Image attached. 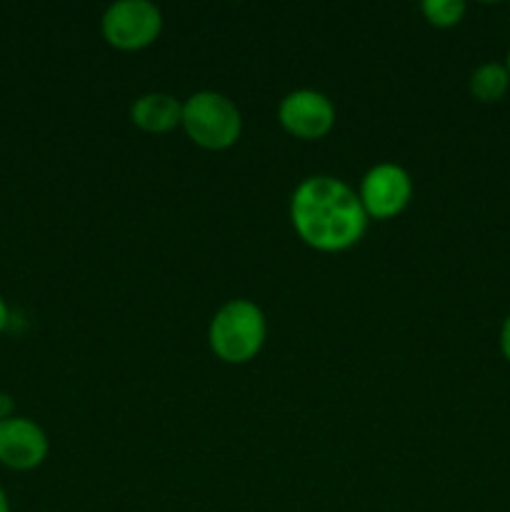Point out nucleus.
Segmentation results:
<instances>
[{
    "mask_svg": "<svg viewBox=\"0 0 510 512\" xmlns=\"http://www.w3.org/2000/svg\"><path fill=\"white\" fill-rule=\"evenodd\" d=\"M368 213L348 183L330 175H313L290 198V223L308 248L345 253L363 240Z\"/></svg>",
    "mask_w": 510,
    "mask_h": 512,
    "instance_id": "f257e3e1",
    "label": "nucleus"
},
{
    "mask_svg": "<svg viewBox=\"0 0 510 512\" xmlns=\"http://www.w3.org/2000/svg\"><path fill=\"white\" fill-rule=\"evenodd\" d=\"M268 338L265 313L253 300H228L208 328L210 350L228 365H245L263 350Z\"/></svg>",
    "mask_w": 510,
    "mask_h": 512,
    "instance_id": "f03ea898",
    "label": "nucleus"
},
{
    "mask_svg": "<svg viewBox=\"0 0 510 512\" xmlns=\"http://www.w3.org/2000/svg\"><path fill=\"white\" fill-rule=\"evenodd\" d=\"M190 140L203 150H228L233 148L243 133V115L238 105L223 93L200 90L183 103V123Z\"/></svg>",
    "mask_w": 510,
    "mask_h": 512,
    "instance_id": "7ed1b4c3",
    "label": "nucleus"
},
{
    "mask_svg": "<svg viewBox=\"0 0 510 512\" xmlns=\"http://www.w3.org/2000/svg\"><path fill=\"white\" fill-rule=\"evenodd\" d=\"M103 38L108 45L123 53H135L160 38L163 30V13L158 5L148 0H120V3L108 5L100 20Z\"/></svg>",
    "mask_w": 510,
    "mask_h": 512,
    "instance_id": "20e7f679",
    "label": "nucleus"
},
{
    "mask_svg": "<svg viewBox=\"0 0 510 512\" xmlns=\"http://www.w3.org/2000/svg\"><path fill=\"white\" fill-rule=\"evenodd\" d=\"M358 198L368 218L390 220L403 213L413 200V178L395 163H380L365 173Z\"/></svg>",
    "mask_w": 510,
    "mask_h": 512,
    "instance_id": "39448f33",
    "label": "nucleus"
},
{
    "mask_svg": "<svg viewBox=\"0 0 510 512\" xmlns=\"http://www.w3.org/2000/svg\"><path fill=\"white\" fill-rule=\"evenodd\" d=\"M278 120L298 140H320L335 128V105L320 90H293L280 100Z\"/></svg>",
    "mask_w": 510,
    "mask_h": 512,
    "instance_id": "423d86ee",
    "label": "nucleus"
},
{
    "mask_svg": "<svg viewBox=\"0 0 510 512\" xmlns=\"http://www.w3.org/2000/svg\"><path fill=\"white\" fill-rule=\"evenodd\" d=\"M50 440L45 430L30 418L0 420V465L10 470H35L45 463Z\"/></svg>",
    "mask_w": 510,
    "mask_h": 512,
    "instance_id": "0eeeda50",
    "label": "nucleus"
},
{
    "mask_svg": "<svg viewBox=\"0 0 510 512\" xmlns=\"http://www.w3.org/2000/svg\"><path fill=\"white\" fill-rule=\"evenodd\" d=\"M130 120L143 133H170L183 123V103L170 93H145L130 105Z\"/></svg>",
    "mask_w": 510,
    "mask_h": 512,
    "instance_id": "6e6552de",
    "label": "nucleus"
},
{
    "mask_svg": "<svg viewBox=\"0 0 510 512\" xmlns=\"http://www.w3.org/2000/svg\"><path fill=\"white\" fill-rule=\"evenodd\" d=\"M468 90L478 103H498L508 95L510 90V75L503 63H483L473 70L468 80Z\"/></svg>",
    "mask_w": 510,
    "mask_h": 512,
    "instance_id": "1a4fd4ad",
    "label": "nucleus"
},
{
    "mask_svg": "<svg viewBox=\"0 0 510 512\" xmlns=\"http://www.w3.org/2000/svg\"><path fill=\"white\" fill-rule=\"evenodd\" d=\"M420 10H423L425 20H428L430 25L443 30L455 28V25H460V20L465 18L463 0H425V3L420 5Z\"/></svg>",
    "mask_w": 510,
    "mask_h": 512,
    "instance_id": "9d476101",
    "label": "nucleus"
},
{
    "mask_svg": "<svg viewBox=\"0 0 510 512\" xmlns=\"http://www.w3.org/2000/svg\"><path fill=\"white\" fill-rule=\"evenodd\" d=\"M500 353L510 363V313L503 320V325H500Z\"/></svg>",
    "mask_w": 510,
    "mask_h": 512,
    "instance_id": "9b49d317",
    "label": "nucleus"
},
{
    "mask_svg": "<svg viewBox=\"0 0 510 512\" xmlns=\"http://www.w3.org/2000/svg\"><path fill=\"white\" fill-rule=\"evenodd\" d=\"M13 410H15L13 398H10L8 393H0V420L13 418Z\"/></svg>",
    "mask_w": 510,
    "mask_h": 512,
    "instance_id": "f8f14e48",
    "label": "nucleus"
},
{
    "mask_svg": "<svg viewBox=\"0 0 510 512\" xmlns=\"http://www.w3.org/2000/svg\"><path fill=\"white\" fill-rule=\"evenodd\" d=\"M8 323H10V310H8V305H5V300L0 298V335L5 333Z\"/></svg>",
    "mask_w": 510,
    "mask_h": 512,
    "instance_id": "ddd939ff",
    "label": "nucleus"
},
{
    "mask_svg": "<svg viewBox=\"0 0 510 512\" xmlns=\"http://www.w3.org/2000/svg\"><path fill=\"white\" fill-rule=\"evenodd\" d=\"M0 512H10V500L8 495H5L3 485H0Z\"/></svg>",
    "mask_w": 510,
    "mask_h": 512,
    "instance_id": "4468645a",
    "label": "nucleus"
},
{
    "mask_svg": "<svg viewBox=\"0 0 510 512\" xmlns=\"http://www.w3.org/2000/svg\"><path fill=\"white\" fill-rule=\"evenodd\" d=\"M505 70H508V75H510V50H508V55H505Z\"/></svg>",
    "mask_w": 510,
    "mask_h": 512,
    "instance_id": "2eb2a0df",
    "label": "nucleus"
}]
</instances>
